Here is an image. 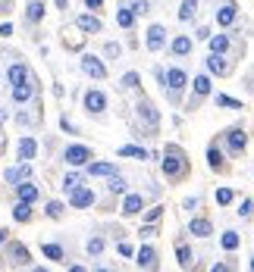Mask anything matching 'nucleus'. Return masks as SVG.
Segmentation results:
<instances>
[{
	"instance_id": "obj_47",
	"label": "nucleus",
	"mask_w": 254,
	"mask_h": 272,
	"mask_svg": "<svg viewBox=\"0 0 254 272\" xmlns=\"http://www.w3.org/2000/svg\"><path fill=\"white\" fill-rule=\"evenodd\" d=\"M151 235H157V225H154V222H151V225H144V228H141V238H151Z\"/></svg>"
},
{
	"instance_id": "obj_27",
	"label": "nucleus",
	"mask_w": 254,
	"mask_h": 272,
	"mask_svg": "<svg viewBox=\"0 0 254 272\" xmlns=\"http://www.w3.org/2000/svg\"><path fill=\"white\" fill-rule=\"evenodd\" d=\"M198 4H201V0H182V7H179V22H192L198 16Z\"/></svg>"
},
{
	"instance_id": "obj_49",
	"label": "nucleus",
	"mask_w": 254,
	"mask_h": 272,
	"mask_svg": "<svg viewBox=\"0 0 254 272\" xmlns=\"http://www.w3.org/2000/svg\"><path fill=\"white\" fill-rule=\"evenodd\" d=\"M119 253H122V257H132V244L122 241V244H119Z\"/></svg>"
},
{
	"instance_id": "obj_20",
	"label": "nucleus",
	"mask_w": 254,
	"mask_h": 272,
	"mask_svg": "<svg viewBox=\"0 0 254 272\" xmlns=\"http://www.w3.org/2000/svg\"><path fill=\"white\" fill-rule=\"evenodd\" d=\"M31 94H35V82H31V79L22 82V85H13V100H16V103L31 100Z\"/></svg>"
},
{
	"instance_id": "obj_54",
	"label": "nucleus",
	"mask_w": 254,
	"mask_h": 272,
	"mask_svg": "<svg viewBox=\"0 0 254 272\" xmlns=\"http://www.w3.org/2000/svg\"><path fill=\"white\" fill-rule=\"evenodd\" d=\"M248 266H251V269H254V257H251V263H248Z\"/></svg>"
},
{
	"instance_id": "obj_17",
	"label": "nucleus",
	"mask_w": 254,
	"mask_h": 272,
	"mask_svg": "<svg viewBox=\"0 0 254 272\" xmlns=\"http://www.w3.org/2000/svg\"><path fill=\"white\" fill-rule=\"evenodd\" d=\"M144 210V197L141 194H125L122 201V216H138Z\"/></svg>"
},
{
	"instance_id": "obj_25",
	"label": "nucleus",
	"mask_w": 254,
	"mask_h": 272,
	"mask_svg": "<svg viewBox=\"0 0 254 272\" xmlns=\"http://www.w3.org/2000/svg\"><path fill=\"white\" fill-rule=\"evenodd\" d=\"M207 44H210V53H226V50L232 47L229 34H210V38H207Z\"/></svg>"
},
{
	"instance_id": "obj_53",
	"label": "nucleus",
	"mask_w": 254,
	"mask_h": 272,
	"mask_svg": "<svg viewBox=\"0 0 254 272\" xmlns=\"http://www.w3.org/2000/svg\"><path fill=\"white\" fill-rule=\"evenodd\" d=\"M7 235H10L7 228H4V231H0V244H4V241H7Z\"/></svg>"
},
{
	"instance_id": "obj_22",
	"label": "nucleus",
	"mask_w": 254,
	"mask_h": 272,
	"mask_svg": "<svg viewBox=\"0 0 254 272\" xmlns=\"http://www.w3.org/2000/svg\"><path fill=\"white\" fill-rule=\"evenodd\" d=\"M7 257H10L13 263H19V266H25V263L31 260V257H28V250H25V247H22L19 241H13V244L7 247Z\"/></svg>"
},
{
	"instance_id": "obj_51",
	"label": "nucleus",
	"mask_w": 254,
	"mask_h": 272,
	"mask_svg": "<svg viewBox=\"0 0 254 272\" xmlns=\"http://www.w3.org/2000/svg\"><path fill=\"white\" fill-rule=\"evenodd\" d=\"M198 204H201V201H198V197H188V201H185V210H195Z\"/></svg>"
},
{
	"instance_id": "obj_23",
	"label": "nucleus",
	"mask_w": 254,
	"mask_h": 272,
	"mask_svg": "<svg viewBox=\"0 0 254 272\" xmlns=\"http://www.w3.org/2000/svg\"><path fill=\"white\" fill-rule=\"evenodd\" d=\"M35 153H38V141H35V138H22L19 141V160L28 163V160H35Z\"/></svg>"
},
{
	"instance_id": "obj_34",
	"label": "nucleus",
	"mask_w": 254,
	"mask_h": 272,
	"mask_svg": "<svg viewBox=\"0 0 254 272\" xmlns=\"http://www.w3.org/2000/svg\"><path fill=\"white\" fill-rule=\"evenodd\" d=\"M213 103H216V106H226V110H242V100H235V97H229V94H216Z\"/></svg>"
},
{
	"instance_id": "obj_16",
	"label": "nucleus",
	"mask_w": 254,
	"mask_h": 272,
	"mask_svg": "<svg viewBox=\"0 0 254 272\" xmlns=\"http://www.w3.org/2000/svg\"><path fill=\"white\" fill-rule=\"evenodd\" d=\"M192 47H195V41L188 38V34H176V38H173V44H170L173 57H188V53H192Z\"/></svg>"
},
{
	"instance_id": "obj_4",
	"label": "nucleus",
	"mask_w": 254,
	"mask_h": 272,
	"mask_svg": "<svg viewBox=\"0 0 254 272\" xmlns=\"http://www.w3.org/2000/svg\"><path fill=\"white\" fill-rule=\"evenodd\" d=\"M135 110H138V119L148 122V132L154 135V132H157V125H160V113L154 110V103H151L148 97H138V106H135Z\"/></svg>"
},
{
	"instance_id": "obj_42",
	"label": "nucleus",
	"mask_w": 254,
	"mask_h": 272,
	"mask_svg": "<svg viewBox=\"0 0 254 272\" xmlns=\"http://www.w3.org/2000/svg\"><path fill=\"white\" fill-rule=\"evenodd\" d=\"M63 210H66V207H63L60 201H50V204H47V216H50V219H60Z\"/></svg>"
},
{
	"instance_id": "obj_41",
	"label": "nucleus",
	"mask_w": 254,
	"mask_h": 272,
	"mask_svg": "<svg viewBox=\"0 0 254 272\" xmlns=\"http://www.w3.org/2000/svg\"><path fill=\"white\" fill-rule=\"evenodd\" d=\"M239 216H242V219H251V216H254V201H251V197H245V201H242Z\"/></svg>"
},
{
	"instance_id": "obj_19",
	"label": "nucleus",
	"mask_w": 254,
	"mask_h": 272,
	"mask_svg": "<svg viewBox=\"0 0 254 272\" xmlns=\"http://www.w3.org/2000/svg\"><path fill=\"white\" fill-rule=\"evenodd\" d=\"M76 25L85 31V34H98L104 25H101V19H98V16H88V13H82L79 16V19H76Z\"/></svg>"
},
{
	"instance_id": "obj_48",
	"label": "nucleus",
	"mask_w": 254,
	"mask_h": 272,
	"mask_svg": "<svg viewBox=\"0 0 254 272\" xmlns=\"http://www.w3.org/2000/svg\"><path fill=\"white\" fill-rule=\"evenodd\" d=\"M85 7H88V10H101L104 0H85Z\"/></svg>"
},
{
	"instance_id": "obj_14",
	"label": "nucleus",
	"mask_w": 254,
	"mask_h": 272,
	"mask_svg": "<svg viewBox=\"0 0 254 272\" xmlns=\"http://www.w3.org/2000/svg\"><path fill=\"white\" fill-rule=\"evenodd\" d=\"M135 263H138V269H154V266H157V250H154L151 244L138 247V253H135Z\"/></svg>"
},
{
	"instance_id": "obj_50",
	"label": "nucleus",
	"mask_w": 254,
	"mask_h": 272,
	"mask_svg": "<svg viewBox=\"0 0 254 272\" xmlns=\"http://www.w3.org/2000/svg\"><path fill=\"white\" fill-rule=\"evenodd\" d=\"M0 34H4V38H7V34H13V25H10V22H4V25H0Z\"/></svg>"
},
{
	"instance_id": "obj_11",
	"label": "nucleus",
	"mask_w": 254,
	"mask_h": 272,
	"mask_svg": "<svg viewBox=\"0 0 254 272\" xmlns=\"http://www.w3.org/2000/svg\"><path fill=\"white\" fill-rule=\"evenodd\" d=\"M192 85H195V97L188 100V110H195V106L201 103V97H207V94H210V75H198Z\"/></svg>"
},
{
	"instance_id": "obj_3",
	"label": "nucleus",
	"mask_w": 254,
	"mask_h": 272,
	"mask_svg": "<svg viewBox=\"0 0 254 272\" xmlns=\"http://www.w3.org/2000/svg\"><path fill=\"white\" fill-rule=\"evenodd\" d=\"M63 160L69 166H85L88 160H94V153H91V147H85V144H69L63 150Z\"/></svg>"
},
{
	"instance_id": "obj_38",
	"label": "nucleus",
	"mask_w": 254,
	"mask_h": 272,
	"mask_svg": "<svg viewBox=\"0 0 254 272\" xmlns=\"http://www.w3.org/2000/svg\"><path fill=\"white\" fill-rule=\"evenodd\" d=\"M239 241H242V238H239V231H223V238H220V244H223L229 253L239 247Z\"/></svg>"
},
{
	"instance_id": "obj_21",
	"label": "nucleus",
	"mask_w": 254,
	"mask_h": 272,
	"mask_svg": "<svg viewBox=\"0 0 254 272\" xmlns=\"http://www.w3.org/2000/svg\"><path fill=\"white\" fill-rule=\"evenodd\" d=\"M207 166H210L213 172H223V169H226V160H223V153H220L216 144H210V147H207Z\"/></svg>"
},
{
	"instance_id": "obj_12",
	"label": "nucleus",
	"mask_w": 254,
	"mask_h": 272,
	"mask_svg": "<svg viewBox=\"0 0 254 272\" xmlns=\"http://www.w3.org/2000/svg\"><path fill=\"white\" fill-rule=\"evenodd\" d=\"M204 66H207L210 75H229V63H226L223 53H210V57L204 60Z\"/></svg>"
},
{
	"instance_id": "obj_13",
	"label": "nucleus",
	"mask_w": 254,
	"mask_h": 272,
	"mask_svg": "<svg viewBox=\"0 0 254 272\" xmlns=\"http://www.w3.org/2000/svg\"><path fill=\"white\" fill-rule=\"evenodd\" d=\"M163 44H167V28H163V25H151L148 28V50L157 53V50H163Z\"/></svg>"
},
{
	"instance_id": "obj_33",
	"label": "nucleus",
	"mask_w": 254,
	"mask_h": 272,
	"mask_svg": "<svg viewBox=\"0 0 254 272\" xmlns=\"http://www.w3.org/2000/svg\"><path fill=\"white\" fill-rule=\"evenodd\" d=\"M113 172H116L113 163H91L88 166V175H113Z\"/></svg>"
},
{
	"instance_id": "obj_24",
	"label": "nucleus",
	"mask_w": 254,
	"mask_h": 272,
	"mask_svg": "<svg viewBox=\"0 0 254 272\" xmlns=\"http://www.w3.org/2000/svg\"><path fill=\"white\" fill-rule=\"evenodd\" d=\"M7 79H10V85H22V82H28L31 75H28V69H25L22 63H16V66L7 69Z\"/></svg>"
},
{
	"instance_id": "obj_32",
	"label": "nucleus",
	"mask_w": 254,
	"mask_h": 272,
	"mask_svg": "<svg viewBox=\"0 0 254 272\" xmlns=\"http://www.w3.org/2000/svg\"><path fill=\"white\" fill-rule=\"evenodd\" d=\"M116 153H119V157H138V160H148V150H144V147H135V144H122Z\"/></svg>"
},
{
	"instance_id": "obj_1",
	"label": "nucleus",
	"mask_w": 254,
	"mask_h": 272,
	"mask_svg": "<svg viewBox=\"0 0 254 272\" xmlns=\"http://www.w3.org/2000/svg\"><path fill=\"white\" fill-rule=\"evenodd\" d=\"M160 169H163V175H167V181H182V178L188 175V160H185V150L179 147V144H167Z\"/></svg>"
},
{
	"instance_id": "obj_44",
	"label": "nucleus",
	"mask_w": 254,
	"mask_h": 272,
	"mask_svg": "<svg viewBox=\"0 0 254 272\" xmlns=\"http://www.w3.org/2000/svg\"><path fill=\"white\" fill-rule=\"evenodd\" d=\"M104 53H107V57H119L122 47H119V44H113V41H107V44H104Z\"/></svg>"
},
{
	"instance_id": "obj_7",
	"label": "nucleus",
	"mask_w": 254,
	"mask_h": 272,
	"mask_svg": "<svg viewBox=\"0 0 254 272\" xmlns=\"http://www.w3.org/2000/svg\"><path fill=\"white\" fill-rule=\"evenodd\" d=\"M82 72H85V75H91V79H107V66L94 57V53H85V57H82Z\"/></svg>"
},
{
	"instance_id": "obj_6",
	"label": "nucleus",
	"mask_w": 254,
	"mask_h": 272,
	"mask_svg": "<svg viewBox=\"0 0 254 272\" xmlns=\"http://www.w3.org/2000/svg\"><path fill=\"white\" fill-rule=\"evenodd\" d=\"M94 204V191L91 188H82V185H76L69 191V207H76V210H85V207H91Z\"/></svg>"
},
{
	"instance_id": "obj_39",
	"label": "nucleus",
	"mask_w": 254,
	"mask_h": 272,
	"mask_svg": "<svg viewBox=\"0 0 254 272\" xmlns=\"http://www.w3.org/2000/svg\"><path fill=\"white\" fill-rule=\"evenodd\" d=\"M107 191H110V194H125V178L122 175H110V185H107Z\"/></svg>"
},
{
	"instance_id": "obj_9",
	"label": "nucleus",
	"mask_w": 254,
	"mask_h": 272,
	"mask_svg": "<svg viewBox=\"0 0 254 272\" xmlns=\"http://www.w3.org/2000/svg\"><path fill=\"white\" fill-rule=\"evenodd\" d=\"M16 197H19V201H25V204H35L41 197V191H38V185H35L31 178H22L19 185H16Z\"/></svg>"
},
{
	"instance_id": "obj_35",
	"label": "nucleus",
	"mask_w": 254,
	"mask_h": 272,
	"mask_svg": "<svg viewBox=\"0 0 254 272\" xmlns=\"http://www.w3.org/2000/svg\"><path fill=\"white\" fill-rule=\"evenodd\" d=\"M85 250H88V257H101V253H104V238H101V235H94V238H88Z\"/></svg>"
},
{
	"instance_id": "obj_18",
	"label": "nucleus",
	"mask_w": 254,
	"mask_h": 272,
	"mask_svg": "<svg viewBox=\"0 0 254 272\" xmlns=\"http://www.w3.org/2000/svg\"><path fill=\"white\" fill-rule=\"evenodd\" d=\"M235 16H239V13H235V4H229V0H226V4H223L220 10H216V25L229 28V25L235 22Z\"/></svg>"
},
{
	"instance_id": "obj_31",
	"label": "nucleus",
	"mask_w": 254,
	"mask_h": 272,
	"mask_svg": "<svg viewBox=\"0 0 254 272\" xmlns=\"http://www.w3.org/2000/svg\"><path fill=\"white\" fill-rule=\"evenodd\" d=\"M13 219H16V222H28V219H31V204L19 201V204L13 207Z\"/></svg>"
},
{
	"instance_id": "obj_40",
	"label": "nucleus",
	"mask_w": 254,
	"mask_h": 272,
	"mask_svg": "<svg viewBox=\"0 0 254 272\" xmlns=\"http://www.w3.org/2000/svg\"><path fill=\"white\" fill-rule=\"evenodd\" d=\"M235 201V191L232 188H220V191H216V204H220V207H229Z\"/></svg>"
},
{
	"instance_id": "obj_36",
	"label": "nucleus",
	"mask_w": 254,
	"mask_h": 272,
	"mask_svg": "<svg viewBox=\"0 0 254 272\" xmlns=\"http://www.w3.org/2000/svg\"><path fill=\"white\" fill-rule=\"evenodd\" d=\"M125 7H129L135 16H148L154 7H151V0H132V4H125Z\"/></svg>"
},
{
	"instance_id": "obj_2",
	"label": "nucleus",
	"mask_w": 254,
	"mask_h": 272,
	"mask_svg": "<svg viewBox=\"0 0 254 272\" xmlns=\"http://www.w3.org/2000/svg\"><path fill=\"white\" fill-rule=\"evenodd\" d=\"M185 85H188L185 69L173 66V69H167V72H163V91H170V100H173V103L179 100V94H182V88H185Z\"/></svg>"
},
{
	"instance_id": "obj_26",
	"label": "nucleus",
	"mask_w": 254,
	"mask_h": 272,
	"mask_svg": "<svg viewBox=\"0 0 254 272\" xmlns=\"http://www.w3.org/2000/svg\"><path fill=\"white\" fill-rule=\"evenodd\" d=\"M25 19H28V25H38V22L44 19V4H41V0H31V4H28Z\"/></svg>"
},
{
	"instance_id": "obj_5",
	"label": "nucleus",
	"mask_w": 254,
	"mask_h": 272,
	"mask_svg": "<svg viewBox=\"0 0 254 272\" xmlns=\"http://www.w3.org/2000/svg\"><path fill=\"white\" fill-rule=\"evenodd\" d=\"M226 147H229V157H242L245 153V147H248V135L242 132V129H229L226 135Z\"/></svg>"
},
{
	"instance_id": "obj_28",
	"label": "nucleus",
	"mask_w": 254,
	"mask_h": 272,
	"mask_svg": "<svg viewBox=\"0 0 254 272\" xmlns=\"http://www.w3.org/2000/svg\"><path fill=\"white\" fill-rule=\"evenodd\" d=\"M116 22H119V28H132V25H135V13L122 4V7L116 10Z\"/></svg>"
},
{
	"instance_id": "obj_29",
	"label": "nucleus",
	"mask_w": 254,
	"mask_h": 272,
	"mask_svg": "<svg viewBox=\"0 0 254 272\" xmlns=\"http://www.w3.org/2000/svg\"><path fill=\"white\" fill-rule=\"evenodd\" d=\"M41 253H44L47 260H53V263H63L66 260V253H63L60 244H41Z\"/></svg>"
},
{
	"instance_id": "obj_46",
	"label": "nucleus",
	"mask_w": 254,
	"mask_h": 272,
	"mask_svg": "<svg viewBox=\"0 0 254 272\" xmlns=\"http://www.w3.org/2000/svg\"><path fill=\"white\" fill-rule=\"evenodd\" d=\"M60 129H63V132H69V135H76V125H72V122H69L66 116L60 119Z\"/></svg>"
},
{
	"instance_id": "obj_43",
	"label": "nucleus",
	"mask_w": 254,
	"mask_h": 272,
	"mask_svg": "<svg viewBox=\"0 0 254 272\" xmlns=\"http://www.w3.org/2000/svg\"><path fill=\"white\" fill-rule=\"evenodd\" d=\"M76 185H82V175H79V172H69V175L63 178V188H66V191H72Z\"/></svg>"
},
{
	"instance_id": "obj_52",
	"label": "nucleus",
	"mask_w": 254,
	"mask_h": 272,
	"mask_svg": "<svg viewBox=\"0 0 254 272\" xmlns=\"http://www.w3.org/2000/svg\"><path fill=\"white\" fill-rule=\"evenodd\" d=\"M57 10H69V0H57Z\"/></svg>"
},
{
	"instance_id": "obj_30",
	"label": "nucleus",
	"mask_w": 254,
	"mask_h": 272,
	"mask_svg": "<svg viewBox=\"0 0 254 272\" xmlns=\"http://www.w3.org/2000/svg\"><path fill=\"white\" fill-rule=\"evenodd\" d=\"M176 260H179V266H182V269H188V266L195 263L192 247H188V244H179V247H176Z\"/></svg>"
},
{
	"instance_id": "obj_8",
	"label": "nucleus",
	"mask_w": 254,
	"mask_h": 272,
	"mask_svg": "<svg viewBox=\"0 0 254 272\" xmlns=\"http://www.w3.org/2000/svg\"><path fill=\"white\" fill-rule=\"evenodd\" d=\"M85 110L88 113H94V116H101L104 110H107V94H104V91H88V94H85Z\"/></svg>"
},
{
	"instance_id": "obj_15",
	"label": "nucleus",
	"mask_w": 254,
	"mask_h": 272,
	"mask_svg": "<svg viewBox=\"0 0 254 272\" xmlns=\"http://www.w3.org/2000/svg\"><path fill=\"white\" fill-rule=\"evenodd\" d=\"M4 178H7V185H19L22 178H31V163H22V166L7 169V172H4Z\"/></svg>"
},
{
	"instance_id": "obj_45",
	"label": "nucleus",
	"mask_w": 254,
	"mask_h": 272,
	"mask_svg": "<svg viewBox=\"0 0 254 272\" xmlns=\"http://www.w3.org/2000/svg\"><path fill=\"white\" fill-rule=\"evenodd\" d=\"M160 216H163V207H154V210H148V216H144V219H148V222H157Z\"/></svg>"
},
{
	"instance_id": "obj_10",
	"label": "nucleus",
	"mask_w": 254,
	"mask_h": 272,
	"mask_svg": "<svg viewBox=\"0 0 254 272\" xmlns=\"http://www.w3.org/2000/svg\"><path fill=\"white\" fill-rule=\"evenodd\" d=\"M188 231L195 235V238H210V235H213V222L207 219V216H195V219L188 222Z\"/></svg>"
},
{
	"instance_id": "obj_37",
	"label": "nucleus",
	"mask_w": 254,
	"mask_h": 272,
	"mask_svg": "<svg viewBox=\"0 0 254 272\" xmlns=\"http://www.w3.org/2000/svg\"><path fill=\"white\" fill-rule=\"evenodd\" d=\"M138 82H141L138 72H125L122 82H119V88H122V91H135V88H138Z\"/></svg>"
}]
</instances>
